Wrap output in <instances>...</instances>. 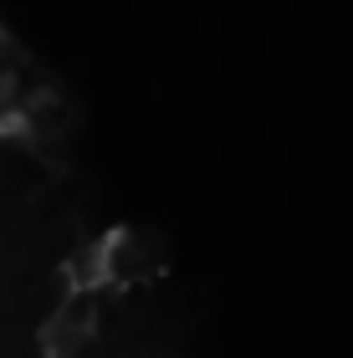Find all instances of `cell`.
I'll return each mask as SVG.
<instances>
[{
	"label": "cell",
	"instance_id": "7a4b0ae2",
	"mask_svg": "<svg viewBox=\"0 0 353 358\" xmlns=\"http://www.w3.org/2000/svg\"><path fill=\"white\" fill-rule=\"evenodd\" d=\"M103 328V307H98V292H67L52 317L41 322V353L46 358H77Z\"/></svg>",
	"mask_w": 353,
	"mask_h": 358
},
{
	"label": "cell",
	"instance_id": "6da1fadb",
	"mask_svg": "<svg viewBox=\"0 0 353 358\" xmlns=\"http://www.w3.org/2000/svg\"><path fill=\"white\" fill-rule=\"evenodd\" d=\"M164 236L123 225V231L103 236V262H108V287H143L164 271Z\"/></svg>",
	"mask_w": 353,
	"mask_h": 358
}]
</instances>
